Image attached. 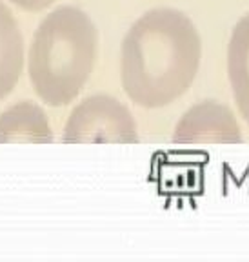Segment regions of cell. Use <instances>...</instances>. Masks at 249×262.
Returning <instances> with one entry per match:
<instances>
[{"instance_id": "5", "label": "cell", "mask_w": 249, "mask_h": 262, "mask_svg": "<svg viewBox=\"0 0 249 262\" xmlns=\"http://www.w3.org/2000/svg\"><path fill=\"white\" fill-rule=\"evenodd\" d=\"M53 133L46 111L31 100H22L0 115V144H49Z\"/></svg>"}, {"instance_id": "8", "label": "cell", "mask_w": 249, "mask_h": 262, "mask_svg": "<svg viewBox=\"0 0 249 262\" xmlns=\"http://www.w3.org/2000/svg\"><path fill=\"white\" fill-rule=\"evenodd\" d=\"M11 2L26 11H40V9L49 8L55 0H11Z\"/></svg>"}, {"instance_id": "7", "label": "cell", "mask_w": 249, "mask_h": 262, "mask_svg": "<svg viewBox=\"0 0 249 262\" xmlns=\"http://www.w3.org/2000/svg\"><path fill=\"white\" fill-rule=\"evenodd\" d=\"M228 77L233 98L249 124V15L235 24L228 44Z\"/></svg>"}, {"instance_id": "1", "label": "cell", "mask_w": 249, "mask_h": 262, "mask_svg": "<svg viewBox=\"0 0 249 262\" xmlns=\"http://www.w3.org/2000/svg\"><path fill=\"white\" fill-rule=\"evenodd\" d=\"M200 58V35L191 18L175 8H155L144 13L124 37V91L140 107L169 106L191 88Z\"/></svg>"}, {"instance_id": "4", "label": "cell", "mask_w": 249, "mask_h": 262, "mask_svg": "<svg viewBox=\"0 0 249 262\" xmlns=\"http://www.w3.org/2000/svg\"><path fill=\"white\" fill-rule=\"evenodd\" d=\"M240 142L242 131L233 111L217 100H204L189 107L173 133L175 146Z\"/></svg>"}, {"instance_id": "6", "label": "cell", "mask_w": 249, "mask_h": 262, "mask_svg": "<svg viewBox=\"0 0 249 262\" xmlns=\"http://www.w3.org/2000/svg\"><path fill=\"white\" fill-rule=\"evenodd\" d=\"M24 70V38L11 9L0 0V100L6 98Z\"/></svg>"}, {"instance_id": "3", "label": "cell", "mask_w": 249, "mask_h": 262, "mask_svg": "<svg viewBox=\"0 0 249 262\" xmlns=\"http://www.w3.org/2000/svg\"><path fill=\"white\" fill-rule=\"evenodd\" d=\"M64 144H137L139 131L131 111L109 95L84 98L64 126Z\"/></svg>"}, {"instance_id": "2", "label": "cell", "mask_w": 249, "mask_h": 262, "mask_svg": "<svg viewBox=\"0 0 249 262\" xmlns=\"http://www.w3.org/2000/svg\"><path fill=\"white\" fill-rule=\"evenodd\" d=\"M98 31L86 11L60 6L40 22L28 55V73L42 102H73L97 62Z\"/></svg>"}]
</instances>
